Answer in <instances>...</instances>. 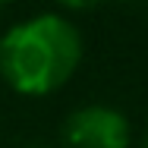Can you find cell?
Listing matches in <instances>:
<instances>
[{
  "instance_id": "obj_2",
  "label": "cell",
  "mask_w": 148,
  "mask_h": 148,
  "mask_svg": "<svg viewBox=\"0 0 148 148\" xmlns=\"http://www.w3.org/2000/svg\"><path fill=\"white\" fill-rule=\"evenodd\" d=\"M63 139L69 148H126L129 145V123L123 114L91 104L73 110L63 123Z\"/></svg>"
},
{
  "instance_id": "obj_1",
  "label": "cell",
  "mask_w": 148,
  "mask_h": 148,
  "mask_svg": "<svg viewBox=\"0 0 148 148\" xmlns=\"http://www.w3.org/2000/svg\"><path fill=\"white\" fill-rule=\"evenodd\" d=\"M82 60V38L73 22L54 13L32 16L0 38V73L22 95L60 88Z\"/></svg>"
},
{
  "instance_id": "obj_4",
  "label": "cell",
  "mask_w": 148,
  "mask_h": 148,
  "mask_svg": "<svg viewBox=\"0 0 148 148\" xmlns=\"http://www.w3.org/2000/svg\"><path fill=\"white\" fill-rule=\"evenodd\" d=\"M145 148H148V136H145Z\"/></svg>"
},
{
  "instance_id": "obj_3",
  "label": "cell",
  "mask_w": 148,
  "mask_h": 148,
  "mask_svg": "<svg viewBox=\"0 0 148 148\" xmlns=\"http://www.w3.org/2000/svg\"><path fill=\"white\" fill-rule=\"evenodd\" d=\"M3 10H6V6H3V3H0V13H3Z\"/></svg>"
}]
</instances>
